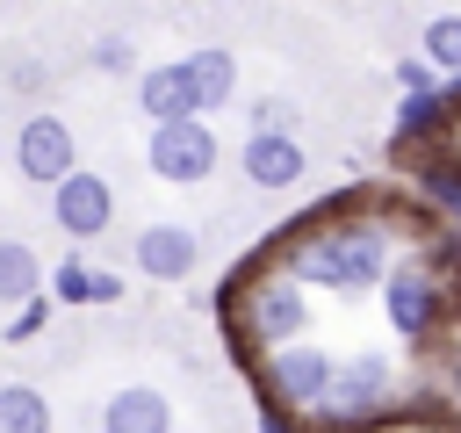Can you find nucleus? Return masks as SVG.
<instances>
[{
	"instance_id": "dca6fc26",
	"label": "nucleus",
	"mask_w": 461,
	"mask_h": 433,
	"mask_svg": "<svg viewBox=\"0 0 461 433\" xmlns=\"http://www.w3.org/2000/svg\"><path fill=\"white\" fill-rule=\"evenodd\" d=\"M50 296H58V303H72V310H86V303H122V274H108V267H86V260L72 253V260H58V274H50Z\"/></svg>"
},
{
	"instance_id": "bb28decb",
	"label": "nucleus",
	"mask_w": 461,
	"mask_h": 433,
	"mask_svg": "<svg viewBox=\"0 0 461 433\" xmlns=\"http://www.w3.org/2000/svg\"><path fill=\"white\" fill-rule=\"evenodd\" d=\"M454 159H461V130H454Z\"/></svg>"
},
{
	"instance_id": "ddd939ff",
	"label": "nucleus",
	"mask_w": 461,
	"mask_h": 433,
	"mask_svg": "<svg viewBox=\"0 0 461 433\" xmlns=\"http://www.w3.org/2000/svg\"><path fill=\"white\" fill-rule=\"evenodd\" d=\"M101 433H173V397L151 382H122L101 404Z\"/></svg>"
},
{
	"instance_id": "6e6552de",
	"label": "nucleus",
	"mask_w": 461,
	"mask_h": 433,
	"mask_svg": "<svg viewBox=\"0 0 461 433\" xmlns=\"http://www.w3.org/2000/svg\"><path fill=\"white\" fill-rule=\"evenodd\" d=\"M14 166H22V180H36V188L72 180V173H79V137H72V123H65V115H29V123L14 130Z\"/></svg>"
},
{
	"instance_id": "f3484780",
	"label": "nucleus",
	"mask_w": 461,
	"mask_h": 433,
	"mask_svg": "<svg viewBox=\"0 0 461 433\" xmlns=\"http://www.w3.org/2000/svg\"><path fill=\"white\" fill-rule=\"evenodd\" d=\"M43 296V253L29 238H0V303H36Z\"/></svg>"
},
{
	"instance_id": "39448f33",
	"label": "nucleus",
	"mask_w": 461,
	"mask_h": 433,
	"mask_svg": "<svg viewBox=\"0 0 461 433\" xmlns=\"http://www.w3.org/2000/svg\"><path fill=\"white\" fill-rule=\"evenodd\" d=\"M331 375H339V354L317 346V339H295V346H274V354L252 368V397H267V404H281L288 419L310 426V411L324 404Z\"/></svg>"
},
{
	"instance_id": "1a4fd4ad",
	"label": "nucleus",
	"mask_w": 461,
	"mask_h": 433,
	"mask_svg": "<svg viewBox=\"0 0 461 433\" xmlns=\"http://www.w3.org/2000/svg\"><path fill=\"white\" fill-rule=\"evenodd\" d=\"M50 224H58L72 245H94V238L115 224V188H108L101 173H86V166H79L72 180H58V188H50Z\"/></svg>"
},
{
	"instance_id": "f03ea898",
	"label": "nucleus",
	"mask_w": 461,
	"mask_h": 433,
	"mask_svg": "<svg viewBox=\"0 0 461 433\" xmlns=\"http://www.w3.org/2000/svg\"><path fill=\"white\" fill-rule=\"evenodd\" d=\"M216 303H223V339H230V354H238L245 375H252L274 346L310 339V289H303L288 267H274L267 253L245 260V267L223 281Z\"/></svg>"
},
{
	"instance_id": "b1692460",
	"label": "nucleus",
	"mask_w": 461,
	"mask_h": 433,
	"mask_svg": "<svg viewBox=\"0 0 461 433\" xmlns=\"http://www.w3.org/2000/svg\"><path fill=\"white\" fill-rule=\"evenodd\" d=\"M94 65H101V72H137L130 36H101V43H94Z\"/></svg>"
},
{
	"instance_id": "f257e3e1",
	"label": "nucleus",
	"mask_w": 461,
	"mask_h": 433,
	"mask_svg": "<svg viewBox=\"0 0 461 433\" xmlns=\"http://www.w3.org/2000/svg\"><path fill=\"white\" fill-rule=\"evenodd\" d=\"M396 238H403L396 216L367 209L360 188H339V195H324L317 209H303L288 231H274V238H267V260L288 267L303 289L367 296V289L389 281V267H396Z\"/></svg>"
},
{
	"instance_id": "9d476101",
	"label": "nucleus",
	"mask_w": 461,
	"mask_h": 433,
	"mask_svg": "<svg viewBox=\"0 0 461 433\" xmlns=\"http://www.w3.org/2000/svg\"><path fill=\"white\" fill-rule=\"evenodd\" d=\"M238 173H245L259 195H288V188L310 173V152H303V137H288V130H245Z\"/></svg>"
},
{
	"instance_id": "2eb2a0df",
	"label": "nucleus",
	"mask_w": 461,
	"mask_h": 433,
	"mask_svg": "<svg viewBox=\"0 0 461 433\" xmlns=\"http://www.w3.org/2000/svg\"><path fill=\"white\" fill-rule=\"evenodd\" d=\"M180 65H187V87H194V115H202V123H209L216 108H230V94H238V58H230L223 43H202V51H187Z\"/></svg>"
},
{
	"instance_id": "a211bd4d",
	"label": "nucleus",
	"mask_w": 461,
	"mask_h": 433,
	"mask_svg": "<svg viewBox=\"0 0 461 433\" xmlns=\"http://www.w3.org/2000/svg\"><path fill=\"white\" fill-rule=\"evenodd\" d=\"M0 433H50V397L36 382H0Z\"/></svg>"
},
{
	"instance_id": "6ab92c4d",
	"label": "nucleus",
	"mask_w": 461,
	"mask_h": 433,
	"mask_svg": "<svg viewBox=\"0 0 461 433\" xmlns=\"http://www.w3.org/2000/svg\"><path fill=\"white\" fill-rule=\"evenodd\" d=\"M425 65L439 79H461V14H432L425 22Z\"/></svg>"
},
{
	"instance_id": "c85d7f7f",
	"label": "nucleus",
	"mask_w": 461,
	"mask_h": 433,
	"mask_svg": "<svg viewBox=\"0 0 461 433\" xmlns=\"http://www.w3.org/2000/svg\"><path fill=\"white\" fill-rule=\"evenodd\" d=\"M454 87H461V79H454Z\"/></svg>"
},
{
	"instance_id": "5701e85b",
	"label": "nucleus",
	"mask_w": 461,
	"mask_h": 433,
	"mask_svg": "<svg viewBox=\"0 0 461 433\" xmlns=\"http://www.w3.org/2000/svg\"><path fill=\"white\" fill-rule=\"evenodd\" d=\"M43 325H50V296H36V303H22V310H14V318H7V339H14V346H22V339H36V332H43Z\"/></svg>"
},
{
	"instance_id": "4468645a",
	"label": "nucleus",
	"mask_w": 461,
	"mask_h": 433,
	"mask_svg": "<svg viewBox=\"0 0 461 433\" xmlns=\"http://www.w3.org/2000/svg\"><path fill=\"white\" fill-rule=\"evenodd\" d=\"M137 108H144L151 130H158V123H187V115H194L187 65H180V58H173V65H144V72H137Z\"/></svg>"
},
{
	"instance_id": "412c9836",
	"label": "nucleus",
	"mask_w": 461,
	"mask_h": 433,
	"mask_svg": "<svg viewBox=\"0 0 461 433\" xmlns=\"http://www.w3.org/2000/svg\"><path fill=\"white\" fill-rule=\"evenodd\" d=\"M432 87H447V79L425 65V51L418 58H396V94H432Z\"/></svg>"
},
{
	"instance_id": "20e7f679",
	"label": "nucleus",
	"mask_w": 461,
	"mask_h": 433,
	"mask_svg": "<svg viewBox=\"0 0 461 433\" xmlns=\"http://www.w3.org/2000/svg\"><path fill=\"white\" fill-rule=\"evenodd\" d=\"M403 404H411V390H403V368H396L389 354H346L339 375H331V390H324V404L310 411L303 433H375V426L396 419Z\"/></svg>"
},
{
	"instance_id": "a878e982",
	"label": "nucleus",
	"mask_w": 461,
	"mask_h": 433,
	"mask_svg": "<svg viewBox=\"0 0 461 433\" xmlns=\"http://www.w3.org/2000/svg\"><path fill=\"white\" fill-rule=\"evenodd\" d=\"M14 87L36 94V87H43V65H36V58H14Z\"/></svg>"
},
{
	"instance_id": "393cba45",
	"label": "nucleus",
	"mask_w": 461,
	"mask_h": 433,
	"mask_svg": "<svg viewBox=\"0 0 461 433\" xmlns=\"http://www.w3.org/2000/svg\"><path fill=\"white\" fill-rule=\"evenodd\" d=\"M259 433H303V419H288L281 404H267V397H259Z\"/></svg>"
},
{
	"instance_id": "0eeeda50",
	"label": "nucleus",
	"mask_w": 461,
	"mask_h": 433,
	"mask_svg": "<svg viewBox=\"0 0 461 433\" xmlns=\"http://www.w3.org/2000/svg\"><path fill=\"white\" fill-rule=\"evenodd\" d=\"M144 166H151L166 188H202V180L223 166V137H216L202 115H187V123H158V130L144 137Z\"/></svg>"
},
{
	"instance_id": "4be33fe9",
	"label": "nucleus",
	"mask_w": 461,
	"mask_h": 433,
	"mask_svg": "<svg viewBox=\"0 0 461 433\" xmlns=\"http://www.w3.org/2000/svg\"><path fill=\"white\" fill-rule=\"evenodd\" d=\"M252 130H288V137H295V101H281V94L252 101Z\"/></svg>"
},
{
	"instance_id": "9b49d317",
	"label": "nucleus",
	"mask_w": 461,
	"mask_h": 433,
	"mask_svg": "<svg viewBox=\"0 0 461 433\" xmlns=\"http://www.w3.org/2000/svg\"><path fill=\"white\" fill-rule=\"evenodd\" d=\"M130 260H137L144 281H187L202 267V238L187 224H144L137 245H130Z\"/></svg>"
},
{
	"instance_id": "f8f14e48",
	"label": "nucleus",
	"mask_w": 461,
	"mask_h": 433,
	"mask_svg": "<svg viewBox=\"0 0 461 433\" xmlns=\"http://www.w3.org/2000/svg\"><path fill=\"white\" fill-rule=\"evenodd\" d=\"M411 195L432 224L461 231V159L454 152H432V159H411Z\"/></svg>"
},
{
	"instance_id": "423d86ee",
	"label": "nucleus",
	"mask_w": 461,
	"mask_h": 433,
	"mask_svg": "<svg viewBox=\"0 0 461 433\" xmlns=\"http://www.w3.org/2000/svg\"><path fill=\"white\" fill-rule=\"evenodd\" d=\"M454 130H461V87H432V94H403L396 101V130H389V159L411 166V159H432V152H454Z\"/></svg>"
},
{
	"instance_id": "cd10ccee",
	"label": "nucleus",
	"mask_w": 461,
	"mask_h": 433,
	"mask_svg": "<svg viewBox=\"0 0 461 433\" xmlns=\"http://www.w3.org/2000/svg\"><path fill=\"white\" fill-rule=\"evenodd\" d=\"M454 303H461V289H454Z\"/></svg>"
},
{
	"instance_id": "aec40b11",
	"label": "nucleus",
	"mask_w": 461,
	"mask_h": 433,
	"mask_svg": "<svg viewBox=\"0 0 461 433\" xmlns=\"http://www.w3.org/2000/svg\"><path fill=\"white\" fill-rule=\"evenodd\" d=\"M439 397H432V411H447V419H461V339H447V354H439Z\"/></svg>"
},
{
	"instance_id": "7ed1b4c3",
	"label": "nucleus",
	"mask_w": 461,
	"mask_h": 433,
	"mask_svg": "<svg viewBox=\"0 0 461 433\" xmlns=\"http://www.w3.org/2000/svg\"><path fill=\"white\" fill-rule=\"evenodd\" d=\"M454 267H461V231H447L439 245L396 253V267H389V281H382V318H389V332H396L403 346H432V339L461 318V303H454Z\"/></svg>"
}]
</instances>
